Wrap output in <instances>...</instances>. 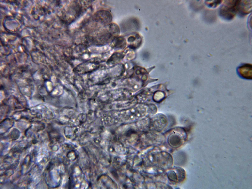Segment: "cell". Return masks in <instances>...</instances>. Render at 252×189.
Wrapping results in <instances>:
<instances>
[{"mask_svg":"<svg viewBox=\"0 0 252 189\" xmlns=\"http://www.w3.org/2000/svg\"><path fill=\"white\" fill-rule=\"evenodd\" d=\"M240 0L225 1L219 10L220 16L228 20L233 19L239 12Z\"/></svg>","mask_w":252,"mask_h":189,"instance_id":"cell-1","label":"cell"},{"mask_svg":"<svg viewBox=\"0 0 252 189\" xmlns=\"http://www.w3.org/2000/svg\"><path fill=\"white\" fill-rule=\"evenodd\" d=\"M147 111L146 106L139 105L129 110L121 112L117 115L120 120L131 121L143 117L146 115Z\"/></svg>","mask_w":252,"mask_h":189,"instance_id":"cell-2","label":"cell"},{"mask_svg":"<svg viewBox=\"0 0 252 189\" xmlns=\"http://www.w3.org/2000/svg\"><path fill=\"white\" fill-rule=\"evenodd\" d=\"M252 65L249 64H245L240 66L238 68V72L243 78L247 79H252Z\"/></svg>","mask_w":252,"mask_h":189,"instance_id":"cell-3","label":"cell"},{"mask_svg":"<svg viewBox=\"0 0 252 189\" xmlns=\"http://www.w3.org/2000/svg\"><path fill=\"white\" fill-rule=\"evenodd\" d=\"M154 121V128L158 131L163 130L167 126V120L166 117L164 115H158Z\"/></svg>","mask_w":252,"mask_h":189,"instance_id":"cell-4","label":"cell"},{"mask_svg":"<svg viewBox=\"0 0 252 189\" xmlns=\"http://www.w3.org/2000/svg\"><path fill=\"white\" fill-rule=\"evenodd\" d=\"M252 0H240L239 11L242 15L249 13L251 11Z\"/></svg>","mask_w":252,"mask_h":189,"instance_id":"cell-5","label":"cell"},{"mask_svg":"<svg viewBox=\"0 0 252 189\" xmlns=\"http://www.w3.org/2000/svg\"><path fill=\"white\" fill-rule=\"evenodd\" d=\"M112 47L116 49H121L124 47L126 44V41L122 36H117L111 42Z\"/></svg>","mask_w":252,"mask_h":189,"instance_id":"cell-6","label":"cell"},{"mask_svg":"<svg viewBox=\"0 0 252 189\" xmlns=\"http://www.w3.org/2000/svg\"><path fill=\"white\" fill-rule=\"evenodd\" d=\"M169 142L173 146H176L181 143V138L177 135H173L170 137Z\"/></svg>","mask_w":252,"mask_h":189,"instance_id":"cell-7","label":"cell"},{"mask_svg":"<svg viewBox=\"0 0 252 189\" xmlns=\"http://www.w3.org/2000/svg\"><path fill=\"white\" fill-rule=\"evenodd\" d=\"M222 0L207 1L206 4L208 7H215L218 6L222 2Z\"/></svg>","mask_w":252,"mask_h":189,"instance_id":"cell-8","label":"cell"},{"mask_svg":"<svg viewBox=\"0 0 252 189\" xmlns=\"http://www.w3.org/2000/svg\"><path fill=\"white\" fill-rule=\"evenodd\" d=\"M123 56V55L121 53L119 52L115 53L110 58V61H116L117 60L121 59Z\"/></svg>","mask_w":252,"mask_h":189,"instance_id":"cell-9","label":"cell"},{"mask_svg":"<svg viewBox=\"0 0 252 189\" xmlns=\"http://www.w3.org/2000/svg\"><path fill=\"white\" fill-rule=\"evenodd\" d=\"M169 179L173 181H176L177 177L175 173L173 171L170 172L168 174Z\"/></svg>","mask_w":252,"mask_h":189,"instance_id":"cell-10","label":"cell"}]
</instances>
